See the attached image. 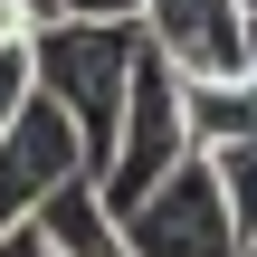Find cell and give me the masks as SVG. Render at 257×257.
<instances>
[{
    "mask_svg": "<svg viewBox=\"0 0 257 257\" xmlns=\"http://www.w3.org/2000/svg\"><path fill=\"white\" fill-rule=\"evenodd\" d=\"M257 10L248 0H143V38L181 67V76H219V86H257Z\"/></svg>",
    "mask_w": 257,
    "mask_h": 257,
    "instance_id": "cell-4",
    "label": "cell"
},
{
    "mask_svg": "<svg viewBox=\"0 0 257 257\" xmlns=\"http://www.w3.org/2000/svg\"><path fill=\"white\" fill-rule=\"evenodd\" d=\"M114 238L124 257H248L257 238L229 219V200H219V181H210V162L200 153H181L143 200H124L114 210Z\"/></svg>",
    "mask_w": 257,
    "mask_h": 257,
    "instance_id": "cell-3",
    "label": "cell"
},
{
    "mask_svg": "<svg viewBox=\"0 0 257 257\" xmlns=\"http://www.w3.org/2000/svg\"><path fill=\"white\" fill-rule=\"evenodd\" d=\"M134 19H48L38 38H29V76H38V95L67 114V134H76V153H86V172L105 162V143H114V105H124V67H134Z\"/></svg>",
    "mask_w": 257,
    "mask_h": 257,
    "instance_id": "cell-1",
    "label": "cell"
},
{
    "mask_svg": "<svg viewBox=\"0 0 257 257\" xmlns=\"http://www.w3.org/2000/svg\"><path fill=\"white\" fill-rule=\"evenodd\" d=\"M38 29H48V19H38L29 0H0V38H38Z\"/></svg>",
    "mask_w": 257,
    "mask_h": 257,
    "instance_id": "cell-11",
    "label": "cell"
},
{
    "mask_svg": "<svg viewBox=\"0 0 257 257\" xmlns=\"http://www.w3.org/2000/svg\"><path fill=\"white\" fill-rule=\"evenodd\" d=\"M38 95V76H29V38H0V134H10V114Z\"/></svg>",
    "mask_w": 257,
    "mask_h": 257,
    "instance_id": "cell-8",
    "label": "cell"
},
{
    "mask_svg": "<svg viewBox=\"0 0 257 257\" xmlns=\"http://www.w3.org/2000/svg\"><path fill=\"white\" fill-rule=\"evenodd\" d=\"M76 172H86V153H76L67 114H57L48 95H29V105L10 114V134H0V229L38 219V200H48L57 181H76Z\"/></svg>",
    "mask_w": 257,
    "mask_h": 257,
    "instance_id": "cell-5",
    "label": "cell"
},
{
    "mask_svg": "<svg viewBox=\"0 0 257 257\" xmlns=\"http://www.w3.org/2000/svg\"><path fill=\"white\" fill-rule=\"evenodd\" d=\"M248 10H257V0H248Z\"/></svg>",
    "mask_w": 257,
    "mask_h": 257,
    "instance_id": "cell-12",
    "label": "cell"
},
{
    "mask_svg": "<svg viewBox=\"0 0 257 257\" xmlns=\"http://www.w3.org/2000/svg\"><path fill=\"white\" fill-rule=\"evenodd\" d=\"M191 143H181V67L153 48V38H134V67H124V105H114V143H105V162L86 172V191H95V210L114 219L124 200H143L172 162H181Z\"/></svg>",
    "mask_w": 257,
    "mask_h": 257,
    "instance_id": "cell-2",
    "label": "cell"
},
{
    "mask_svg": "<svg viewBox=\"0 0 257 257\" xmlns=\"http://www.w3.org/2000/svg\"><path fill=\"white\" fill-rule=\"evenodd\" d=\"M0 257H57V248H48L38 219H19V229H0Z\"/></svg>",
    "mask_w": 257,
    "mask_h": 257,
    "instance_id": "cell-10",
    "label": "cell"
},
{
    "mask_svg": "<svg viewBox=\"0 0 257 257\" xmlns=\"http://www.w3.org/2000/svg\"><path fill=\"white\" fill-rule=\"evenodd\" d=\"M57 19H143V0H48Z\"/></svg>",
    "mask_w": 257,
    "mask_h": 257,
    "instance_id": "cell-9",
    "label": "cell"
},
{
    "mask_svg": "<svg viewBox=\"0 0 257 257\" xmlns=\"http://www.w3.org/2000/svg\"><path fill=\"white\" fill-rule=\"evenodd\" d=\"M38 229H48V248H57V257H124L114 219H105V210H95V191H86V172H76V181H57V191L38 200Z\"/></svg>",
    "mask_w": 257,
    "mask_h": 257,
    "instance_id": "cell-7",
    "label": "cell"
},
{
    "mask_svg": "<svg viewBox=\"0 0 257 257\" xmlns=\"http://www.w3.org/2000/svg\"><path fill=\"white\" fill-rule=\"evenodd\" d=\"M181 143H191V153H229V143H257V86L181 76Z\"/></svg>",
    "mask_w": 257,
    "mask_h": 257,
    "instance_id": "cell-6",
    "label": "cell"
}]
</instances>
